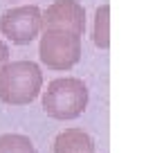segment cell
<instances>
[{
    "label": "cell",
    "mask_w": 155,
    "mask_h": 153,
    "mask_svg": "<svg viewBox=\"0 0 155 153\" xmlns=\"http://www.w3.org/2000/svg\"><path fill=\"white\" fill-rule=\"evenodd\" d=\"M88 106V88L77 77L54 79L43 92V110L54 119H77Z\"/></svg>",
    "instance_id": "cell-2"
},
{
    "label": "cell",
    "mask_w": 155,
    "mask_h": 153,
    "mask_svg": "<svg viewBox=\"0 0 155 153\" xmlns=\"http://www.w3.org/2000/svg\"><path fill=\"white\" fill-rule=\"evenodd\" d=\"M54 153H94V140L81 128H68L56 135Z\"/></svg>",
    "instance_id": "cell-6"
},
{
    "label": "cell",
    "mask_w": 155,
    "mask_h": 153,
    "mask_svg": "<svg viewBox=\"0 0 155 153\" xmlns=\"http://www.w3.org/2000/svg\"><path fill=\"white\" fill-rule=\"evenodd\" d=\"M43 12L34 5L7 9L0 18V32L16 45H27L41 34Z\"/></svg>",
    "instance_id": "cell-4"
},
{
    "label": "cell",
    "mask_w": 155,
    "mask_h": 153,
    "mask_svg": "<svg viewBox=\"0 0 155 153\" xmlns=\"http://www.w3.org/2000/svg\"><path fill=\"white\" fill-rule=\"evenodd\" d=\"M70 29L83 36L85 29V12L77 0H56L47 7V12L43 14V27L41 29Z\"/></svg>",
    "instance_id": "cell-5"
},
{
    "label": "cell",
    "mask_w": 155,
    "mask_h": 153,
    "mask_svg": "<svg viewBox=\"0 0 155 153\" xmlns=\"http://www.w3.org/2000/svg\"><path fill=\"white\" fill-rule=\"evenodd\" d=\"M108 18H110V7L104 5V7L97 9L94 14V32H92V38L97 47H108L110 45V29H108Z\"/></svg>",
    "instance_id": "cell-7"
},
{
    "label": "cell",
    "mask_w": 155,
    "mask_h": 153,
    "mask_svg": "<svg viewBox=\"0 0 155 153\" xmlns=\"http://www.w3.org/2000/svg\"><path fill=\"white\" fill-rule=\"evenodd\" d=\"M41 61L52 70H70L81 59V34L70 29H41Z\"/></svg>",
    "instance_id": "cell-3"
},
{
    "label": "cell",
    "mask_w": 155,
    "mask_h": 153,
    "mask_svg": "<svg viewBox=\"0 0 155 153\" xmlns=\"http://www.w3.org/2000/svg\"><path fill=\"white\" fill-rule=\"evenodd\" d=\"M0 153H36V149L29 138L18 133H7L0 135Z\"/></svg>",
    "instance_id": "cell-8"
},
{
    "label": "cell",
    "mask_w": 155,
    "mask_h": 153,
    "mask_svg": "<svg viewBox=\"0 0 155 153\" xmlns=\"http://www.w3.org/2000/svg\"><path fill=\"white\" fill-rule=\"evenodd\" d=\"M5 63H9V47L0 41V68H2Z\"/></svg>",
    "instance_id": "cell-9"
},
{
    "label": "cell",
    "mask_w": 155,
    "mask_h": 153,
    "mask_svg": "<svg viewBox=\"0 0 155 153\" xmlns=\"http://www.w3.org/2000/svg\"><path fill=\"white\" fill-rule=\"evenodd\" d=\"M43 72L31 61H12L0 68V99L9 106H25L38 97Z\"/></svg>",
    "instance_id": "cell-1"
}]
</instances>
